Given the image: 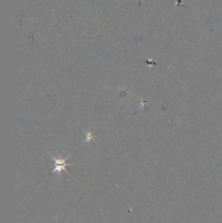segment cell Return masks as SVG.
<instances>
[{
  "instance_id": "obj_2",
  "label": "cell",
  "mask_w": 222,
  "mask_h": 223,
  "mask_svg": "<svg viewBox=\"0 0 222 223\" xmlns=\"http://www.w3.org/2000/svg\"><path fill=\"white\" fill-rule=\"evenodd\" d=\"M85 136H86V139H85V140H84V142H83V144L85 143V142H89V143L91 140H93V141L96 142V140H95V138L97 137L98 136L93 135L92 133L90 132V131H89V132L85 131Z\"/></svg>"
},
{
  "instance_id": "obj_1",
  "label": "cell",
  "mask_w": 222,
  "mask_h": 223,
  "mask_svg": "<svg viewBox=\"0 0 222 223\" xmlns=\"http://www.w3.org/2000/svg\"><path fill=\"white\" fill-rule=\"evenodd\" d=\"M73 153L74 152H72V153H70V155H69L67 157V158L65 159H62L61 157V155L60 156V157H59L58 159H55V158H54V157L51 154L49 153V155H50V156H51V157L53 159V160H54V161H55V168L54 169V170H53L52 172V174H54L55 172H57V173L58 174V175H60L61 174V171L62 170H65L68 174L70 175V176H71L70 174L69 173V172H68V170H67V169L65 168V166H70V165H73L74 166V165H75L74 164H67V163L65 162H66V160L68 159H69L71 155H72L73 154ZM71 177H72V176H71Z\"/></svg>"
}]
</instances>
